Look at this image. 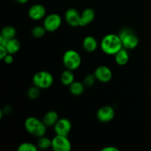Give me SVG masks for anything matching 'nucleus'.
Instances as JSON below:
<instances>
[{"label": "nucleus", "mask_w": 151, "mask_h": 151, "mask_svg": "<svg viewBox=\"0 0 151 151\" xmlns=\"http://www.w3.org/2000/svg\"><path fill=\"white\" fill-rule=\"evenodd\" d=\"M19 151H37L38 147L31 142L22 143L17 149Z\"/></svg>", "instance_id": "nucleus-22"}, {"label": "nucleus", "mask_w": 151, "mask_h": 151, "mask_svg": "<svg viewBox=\"0 0 151 151\" xmlns=\"http://www.w3.org/2000/svg\"><path fill=\"white\" fill-rule=\"evenodd\" d=\"M69 90L71 94L75 96H79L82 94L84 91V85L81 82L78 81H74L70 86H69Z\"/></svg>", "instance_id": "nucleus-19"}, {"label": "nucleus", "mask_w": 151, "mask_h": 151, "mask_svg": "<svg viewBox=\"0 0 151 151\" xmlns=\"http://www.w3.org/2000/svg\"><path fill=\"white\" fill-rule=\"evenodd\" d=\"M81 57L79 53L73 50H67L63 54V63L66 69L69 70H75L78 69L81 64Z\"/></svg>", "instance_id": "nucleus-4"}, {"label": "nucleus", "mask_w": 151, "mask_h": 151, "mask_svg": "<svg viewBox=\"0 0 151 151\" xmlns=\"http://www.w3.org/2000/svg\"><path fill=\"white\" fill-rule=\"evenodd\" d=\"M96 80L97 79H96L94 74H89V75H87L85 78V79H84V85H85L86 86L88 87L93 86V85H94V83H95Z\"/></svg>", "instance_id": "nucleus-25"}, {"label": "nucleus", "mask_w": 151, "mask_h": 151, "mask_svg": "<svg viewBox=\"0 0 151 151\" xmlns=\"http://www.w3.org/2000/svg\"><path fill=\"white\" fill-rule=\"evenodd\" d=\"M115 111L111 106H106L100 108L97 113V117L102 122H109L114 119Z\"/></svg>", "instance_id": "nucleus-10"}, {"label": "nucleus", "mask_w": 151, "mask_h": 151, "mask_svg": "<svg viewBox=\"0 0 151 151\" xmlns=\"http://www.w3.org/2000/svg\"><path fill=\"white\" fill-rule=\"evenodd\" d=\"M8 52H7V48L4 46L0 45V59L3 60L7 55H8Z\"/></svg>", "instance_id": "nucleus-26"}, {"label": "nucleus", "mask_w": 151, "mask_h": 151, "mask_svg": "<svg viewBox=\"0 0 151 151\" xmlns=\"http://www.w3.org/2000/svg\"><path fill=\"white\" fill-rule=\"evenodd\" d=\"M16 34V29H15L13 27L6 26L2 29V30H1V35H0L4 37V38H7V39L10 40V39H12V38H15Z\"/></svg>", "instance_id": "nucleus-20"}, {"label": "nucleus", "mask_w": 151, "mask_h": 151, "mask_svg": "<svg viewBox=\"0 0 151 151\" xmlns=\"http://www.w3.org/2000/svg\"><path fill=\"white\" fill-rule=\"evenodd\" d=\"M65 19L66 22L72 27L80 26L81 14L75 8L68 9L65 13Z\"/></svg>", "instance_id": "nucleus-12"}, {"label": "nucleus", "mask_w": 151, "mask_h": 151, "mask_svg": "<svg viewBox=\"0 0 151 151\" xmlns=\"http://www.w3.org/2000/svg\"><path fill=\"white\" fill-rule=\"evenodd\" d=\"M24 126L27 131L31 135L40 138L47 132V125L38 118L29 116L25 120Z\"/></svg>", "instance_id": "nucleus-2"}, {"label": "nucleus", "mask_w": 151, "mask_h": 151, "mask_svg": "<svg viewBox=\"0 0 151 151\" xmlns=\"http://www.w3.org/2000/svg\"><path fill=\"white\" fill-rule=\"evenodd\" d=\"M72 129V123L66 118H61L58 120L54 125V131L58 135L68 136Z\"/></svg>", "instance_id": "nucleus-9"}, {"label": "nucleus", "mask_w": 151, "mask_h": 151, "mask_svg": "<svg viewBox=\"0 0 151 151\" xmlns=\"http://www.w3.org/2000/svg\"><path fill=\"white\" fill-rule=\"evenodd\" d=\"M40 89L38 87L34 85L33 86L30 87L27 91V96L30 100H35L38 98L40 95Z\"/></svg>", "instance_id": "nucleus-24"}, {"label": "nucleus", "mask_w": 151, "mask_h": 151, "mask_svg": "<svg viewBox=\"0 0 151 151\" xmlns=\"http://www.w3.org/2000/svg\"><path fill=\"white\" fill-rule=\"evenodd\" d=\"M60 81L64 86H70L75 81V76L72 71L68 69L63 71L60 76Z\"/></svg>", "instance_id": "nucleus-17"}, {"label": "nucleus", "mask_w": 151, "mask_h": 151, "mask_svg": "<svg viewBox=\"0 0 151 151\" xmlns=\"http://www.w3.org/2000/svg\"><path fill=\"white\" fill-rule=\"evenodd\" d=\"M52 146V140H50V139L47 138V137H40L39 139L38 142V148L41 149V150H46V149H48L49 147H50Z\"/></svg>", "instance_id": "nucleus-21"}, {"label": "nucleus", "mask_w": 151, "mask_h": 151, "mask_svg": "<svg viewBox=\"0 0 151 151\" xmlns=\"http://www.w3.org/2000/svg\"><path fill=\"white\" fill-rule=\"evenodd\" d=\"M59 119L58 114L56 111H50L47 113L45 114V115L43 117V122L47 126H54L56 122Z\"/></svg>", "instance_id": "nucleus-15"}, {"label": "nucleus", "mask_w": 151, "mask_h": 151, "mask_svg": "<svg viewBox=\"0 0 151 151\" xmlns=\"http://www.w3.org/2000/svg\"><path fill=\"white\" fill-rule=\"evenodd\" d=\"M46 32H47V30L44 26H35L32 29V35L35 38H39L44 36Z\"/></svg>", "instance_id": "nucleus-23"}, {"label": "nucleus", "mask_w": 151, "mask_h": 151, "mask_svg": "<svg viewBox=\"0 0 151 151\" xmlns=\"http://www.w3.org/2000/svg\"><path fill=\"white\" fill-rule=\"evenodd\" d=\"M62 23L61 17L57 13H51L45 18L44 21V28L48 32H54L60 27Z\"/></svg>", "instance_id": "nucleus-7"}, {"label": "nucleus", "mask_w": 151, "mask_h": 151, "mask_svg": "<svg viewBox=\"0 0 151 151\" xmlns=\"http://www.w3.org/2000/svg\"><path fill=\"white\" fill-rule=\"evenodd\" d=\"M119 36L122 41L123 47L127 50H133L138 46V37L131 29H122L119 33Z\"/></svg>", "instance_id": "nucleus-3"}, {"label": "nucleus", "mask_w": 151, "mask_h": 151, "mask_svg": "<svg viewBox=\"0 0 151 151\" xmlns=\"http://www.w3.org/2000/svg\"><path fill=\"white\" fill-rule=\"evenodd\" d=\"M97 46H98V44H97V40L91 35H88V36L84 38L83 41V47L84 50L88 52H92L95 51L97 48Z\"/></svg>", "instance_id": "nucleus-14"}, {"label": "nucleus", "mask_w": 151, "mask_h": 151, "mask_svg": "<svg viewBox=\"0 0 151 151\" xmlns=\"http://www.w3.org/2000/svg\"><path fill=\"white\" fill-rule=\"evenodd\" d=\"M20 42H19V40L13 38L12 39L9 40L5 47L7 48V50L9 54L13 55L18 52V51L20 49Z\"/></svg>", "instance_id": "nucleus-18"}, {"label": "nucleus", "mask_w": 151, "mask_h": 151, "mask_svg": "<svg viewBox=\"0 0 151 151\" xmlns=\"http://www.w3.org/2000/svg\"><path fill=\"white\" fill-rule=\"evenodd\" d=\"M100 47L103 52L109 55H115L119 50L123 48V45L119 35L113 33L108 34L103 37Z\"/></svg>", "instance_id": "nucleus-1"}, {"label": "nucleus", "mask_w": 151, "mask_h": 151, "mask_svg": "<svg viewBox=\"0 0 151 151\" xmlns=\"http://www.w3.org/2000/svg\"><path fill=\"white\" fill-rule=\"evenodd\" d=\"M102 151H119V149L114 146H107V147H103L101 150Z\"/></svg>", "instance_id": "nucleus-28"}, {"label": "nucleus", "mask_w": 151, "mask_h": 151, "mask_svg": "<svg viewBox=\"0 0 151 151\" xmlns=\"http://www.w3.org/2000/svg\"><path fill=\"white\" fill-rule=\"evenodd\" d=\"M46 15V8L42 4H36L32 5L28 11V16L31 19L35 21L43 19Z\"/></svg>", "instance_id": "nucleus-11"}, {"label": "nucleus", "mask_w": 151, "mask_h": 151, "mask_svg": "<svg viewBox=\"0 0 151 151\" xmlns=\"http://www.w3.org/2000/svg\"><path fill=\"white\" fill-rule=\"evenodd\" d=\"M54 78L52 75L47 71H41L35 74L32 78L33 85L36 86L41 89L50 88L53 83Z\"/></svg>", "instance_id": "nucleus-5"}, {"label": "nucleus", "mask_w": 151, "mask_h": 151, "mask_svg": "<svg viewBox=\"0 0 151 151\" xmlns=\"http://www.w3.org/2000/svg\"><path fill=\"white\" fill-rule=\"evenodd\" d=\"M96 79L102 83H108L112 79L113 73L109 67L106 66H100L95 69L94 73Z\"/></svg>", "instance_id": "nucleus-8"}, {"label": "nucleus", "mask_w": 151, "mask_h": 151, "mask_svg": "<svg viewBox=\"0 0 151 151\" xmlns=\"http://www.w3.org/2000/svg\"><path fill=\"white\" fill-rule=\"evenodd\" d=\"M129 60V54L127 49L122 48L115 55V61L118 65L124 66Z\"/></svg>", "instance_id": "nucleus-16"}, {"label": "nucleus", "mask_w": 151, "mask_h": 151, "mask_svg": "<svg viewBox=\"0 0 151 151\" xmlns=\"http://www.w3.org/2000/svg\"><path fill=\"white\" fill-rule=\"evenodd\" d=\"M51 147L55 151H69L72 149V144L67 136L56 134L52 139Z\"/></svg>", "instance_id": "nucleus-6"}, {"label": "nucleus", "mask_w": 151, "mask_h": 151, "mask_svg": "<svg viewBox=\"0 0 151 151\" xmlns=\"http://www.w3.org/2000/svg\"><path fill=\"white\" fill-rule=\"evenodd\" d=\"M95 18V12L92 8H86L81 15V22L80 26H86L94 21Z\"/></svg>", "instance_id": "nucleus-13"}, {"label": "nucleus", "mask_w": 151, "mask_h": 151, "mask_svg": "<svg viewBox=\"0 0 151 151\" xmlns=\"http://www.w3.org/2000/svg\"><path fill=\"white\" fill-rule=\"evenodd\" d=\"M28 1H29V0H16L17 2H19V4H26Z\"/></svg>", "instance_id": "nucleus-29"}, {"label": "nucleus", "mask_w": 151, "mask_h": 151, "mask_svg": "<svg viewBox=\"0 0 151 151\" xmlns=\"http://www.w3.org/2000/svg\"><path fill=\"white\" fill-rule=\"evenodd\" d=\"M4 62L7 64H11L13 62V55L11 54H8L4 57V58L3 59Z\"/></svg>", "instance_id": "nucleus-27"}]
</instances>
